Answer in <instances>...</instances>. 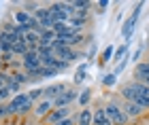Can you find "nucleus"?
I'll return each mask as SVG.
<instances>
[{"label":"nucleus","instance_id":"nucleus-25","mask_svg":"<svg viewBox=\"0 0 149 125\" xmlns=\"http://www.w3.org/2000/svg\"><path fill=\"white\" fill-rule=\"evenodd\" d=\"M51 30L56 32V36H58V34H66V32H70V28H68V21H56Z\"/></svg>","mask_w":149,"mask_h":125},{"label":"nucleus","instance_id":"nucleus-8","mask_svg":"<svg viewBox=\"0 0 149 125\" xmlns=\"http://www.w3.org/2000/svg\"><path fill=\"white\" fill-rule=\"evenodd\" d=\"M53 51H56V57H58V60H62V62H66V64L79 60V53H77L72 47H58V49H53Z\"/></svg>","mask_w":149,"mask_h":125},{"label":"nucleus","instance_id":"nucleus-11","mask_svg":"<svg viewBox=\"0 0 149 125\" xmlns=\"http://www.w3.org/2000/svg\"><path fill=\"white\" fill-rule=\"evenodd\" d=\"M13 43H15V36L0 28V51H2V53H11L13 51Z\"/></svg>","mask_w":149,"mask_h":125},{"label":"nucleus","instance_id":"nucleus-21","mask_svg":"<svg viewBox=\"0 0 149 125\" xmlns=\"http://www.w3.org/2000/svg\"><path fill=\"white\" fill-rule=\"evenodd\" d=\"M90 100H92V89H90V87H85V89L79 93V98H77V104H79L81 108H85L87 104H90Z\"/></svg>","mask_w":149,"mask_h":125},{"label":"nucleus","instance_id":"nucleus-33","mask_svg":"<svg viewBox=\"0 0 149 125\" xmlns=\"http://www.w3.org/2000/svg\"><path fill=\"white\" fill-rule=\"evenodd\" d=\"M9 95H11V91H9V87H6V85H4V87L0 89V104H2V102H4L6 98H9Z\"/></svg>","mask_w":149,"mask_h":125},{"label":"nucleus","instance_id":"nucleus-1","mask_svg":"<svg viewBox=\"0 0 149 125\" xmlns=\"http://www.w3.org/2000/svg\"><path fill=\"white\" fill-rule=\"evenodd\" d=\"M6 106L11 115H28L30 110H34V102H30L28 93H17L6 102Z\"/></svg>","mask_w":149,"mask_h":125},{"label":"nucleus","instance_id":"nucleus-39","mask_svg":"<svg viewBox=\"0 0 149 125\" xmlns=\"http://www.w3.org/2000/svg\"><path fill=\"white\" fill-rule=\"evenodd\" d=\"M147 38H149V32H147Z\"/></svg>","mask_w":149,"mask_h":125},{"label":"nucleus","instance_id":"nucleus-35","mask_svg":"<svg viewBox=\"0 0 149 125\" xmlns=\"http://www.w3.org/2000/svg\"><path fill=\"white\" fill-rule=\"evenodd\" d=\"M4 117H11L9 106H6V104H0V119H4Z\"/></svg>","mask_w":149,"mask_h":125},{"label":"nucleus","instance_id":"nucleus-4","mask_svg":"<svg viewBox=\"0 0 149 125\" xmlns=\"http://www.w3.org/2000/svg\"><path fill=\"white\" fill-rule=\"evenodd\" d=\"M77 98H79L77 91H74L72 87H66L62 93L53 100V108H66V106H70L72 102H77Z\"/></svg>","mask_w":149,"mask_h":125},{"label":"nucleus","instance_id":"nucleus-34","mask_svg":"<svg viewBox=\"0 0 149 125\" xmlns=\"http://www.w3.org/2000/svg\"><path fill=\"white\" fill-rule=\"evenodd\" d=\"M58 125H77V115H74V117L70 115V117H68V119H64V121H60Z\"/></svg>","mask_w":149,"mask_h":125},{"label":"nucleus","instance_id":"nucleus-5","mask_svg":"<svg viewBox=\"0 0 149 125\" xmlns=\"http://www.w3.org/2000/svg\"><path fill=\"white\" fill-rule=\"evenodd\" d=\"M22 68H24V72H30L34 68H40V57L36 53V49H30L28 53L22 57Z\"/></svg>","mask_w":149,"mask_h":125},{"label":"nucleus","instance_id":"nucleus-28","mask_svg":"<svg viewBox=\"0 0 149 125\" xmlns=\"http://www.w3.org/2000/svg\"><path fill=\"white\" fill-rule=\"evenodd\" d=\"M115 81H117V74H115V72H109V74L102 76V85H104V87H113Z\"/></svg>","mask_w":149,"mask_h":125},{"label":"nucleus","instance_id":"nucleus-22","mask_svg":"<svg viewBox=\"0 0 149 125\" xmlns=\"http://www.w3.org/2000/svg\"><path fill=\"white\" fill-rule=\"evenodd\" d=\"M85 76H87V66L83 64V66H79V70H77V72H74V76H72V83H74V85L83 83V81H85Z\"/></svg>","mask_w":149,"mask_h":125},{"label":"nucleus","instance_id":"nucleus-7","mask_svg":"<svg viewBox=\"0 0 149 125\" xmlns=\"http://www.w3.org/2000/svg\"><path fill=\"white\" fill-rule=\"evenodd\" d=\"M64 4L66 2H53V4H49L47 9H49V13H51V17H53V21H68V13H66V9H64Z\"/></svg>","mask_w":149,"mask_h":125},{"label":"nucleus","instance_id":"nucleus-27","mask_svg":"<svg viewBox=\"0 0 149 125\" xmlns=\"http://www.w3.org/2000/svg\"><path fill=\"white\" fill-rule=\"evenodd\" d=\"M11 74H13V81H15V83H19L22 87H24V85L30 81V76L26 74V72H11Z\"/></svg>","mask_w":149,"mask_h":125},{"label":"nucleus","instance_id":"nucleus-24","mask_svg":"<svg viewBox=\"0 0 149 125\" xmlns=\"http://www.w3.org/2000/svg\"><path fill=\"white\" fill-rule=\"evenodd\" d=\"M113 55H115V47H113V45H109V47L102 51V55H100V64H109V62H113Z\"/></svg>","mask_w":149,"mask_h":125},{"label":"nucleus","instance_id":"nucleus-36","mask_svg":"<svg viewBox=\"0 0 149 125\" xmlns=\"http://www.w3.org/2000/svg\"><path fill=\"white\" fill-rule=\"evenodd\" d=\"M98 6H100V11H104L107 6H109V0H100V2H98Z\"/></svg>","mask_w":149,"mask_h":125},{"label":"nucleus","instance_id":"nucleus-32","mask_svg":"<svg viewBox=\"0 0 149 125\" xmlns=\"http://www.w3.org/2000/svg\"><path fill=\"white\" fill-rule=\"evenodd\" d=\"M83 41H85L83 32H81V34H74V36H72V47H77V45H83Z\"/></svg>","mask_w":149,"mask_h":125},{"label":"nucleus","instance_id":"nucleus-31","mask_svg":"<svg viewBox=\"0 0 149 125\" xmlns=\"http://www.w3.org/2000/svg\"><path fill=\"white\" fill-rule=\"evenodd\" d=\"M53 76H58V70H53V68H43V78H53Z\"/></svg>","mask_w":149,"mask_h":125},{"label":"nucleus","instance_id":"nucleus-38","mask_svg":"<svg viewBox=\"0 0 149 125\" xmlns=\"http://www.w3.org/2000/svg\"><path fill=\"white\" fill-rule=\"evenodd\" d=\"M145 62H149V57H147V60H145Z\"/></svg>","mask_w":149,"mask_h":125},{"label":"nucleus","instance_id":"nucleus-6","mask_svg":"<svg viewBox=\"0 0 149 125\" xmlns=\"http://www.w3.org/2000/svg\"><path fill=\"white\" fill-rule=\"evenodd\" d=\"M68 117H70V106H66V108H53L51 113L45 117V123L47 125H58L60 121L68 119Z\"/></svg>","mask_w":149,"mask_h":125},{"label":"nucleus","instance_id":"nucleus-13","mask_svg":"<svg viewBox=\"0 0 149 125\" xmlns=\"http://www.w3.org/2000/svg\"><path fill=\"white\" fill-rule=\"evenodd\" d=\"M32 17H34V15L26 13L24 9H17L15 13H13V19H15V23H17V25H28V28H30V21H32Z\"/></svg>","mask_w":149,"mask_h":125},{"label":"nucleus","instance_id":"nucleus-12","mask_svg":"<svg viewBox=\"0 0 149 125\" xmlns=\"http://www.w3.org/2000/svg\"><path fill=\"white\" fill-rule=\"evenodd\" d=\"M68 87V85H64V83H53V85H49V87H45V100H56V98L62 93V91Z\"/></svg>","mask_w":149,"mask_h":125},{"label":"nucleus","instance_id":"nucleus-30","mask_svg":"<svg viewBox=\"0 0 149 125\" xmlns=\"http://www.w3.org/2000/svg\"><path fill=\"white\" fill-rule=\"evenodd\" d=\"M6 87H9V91H11V93H19V91H22V85H19V83H15V81H11L9 85H6Z\"/></svg>","mask_w":149,"mask_h":125},{"label":"nucleus","instance_id":"nucleus-40","mask_svg":"<svg viewBox=\"0 0 149 125\" xmlns=\"http://www.w3.org/2000/svg\"><path fill=\"white\" fill-rule=\"evenodd\" d=\"M0 55H2V51H0Z\"/></svg>","mask_w":149,"mask_h":125},{"label":"nucleus","instance_id":"nucleus-9","mask_svg":"<svg viewBox=\"0 0 149 125\" xmlns=\"http://www.w3.org/2000/svg\"><path fill=\"white\" fill-rule=\"evenodd\" d=\"M34 17H36V21L40 23V28H45V30H51L53 23H56L53 17H51V13H49V9H43V6L34 13Z\"/></svg>","mask_w":149,"mask_h":125},{"label":"nucleus","instance_id":"nucleus-37","mask_svg":"<svg viewBox=\"0 0 149 125\" xmlns=\"http://www.w3.org/2000/svg\"><path fill=\"white\" fill-rule=\"evenodd\" d=\"M134 81H136V78H134ZM141 83H145L147 87H149V78H141Z\"/></svg>","mask_w":149,"mask_h":125},{"label":"nucleus","instance_id":"nucleus-14","mask_svg":"<svg viewBox=\"0 0 149 125\" xmlns=\"http://www.w3.org/2000/svg\"><path fill=\"white\" fill-rule=\"evenodd\" d=\"M92 125H113L111 119L107 117L104 108H96L94 110V117H92Z\"/></svg>","mask_w":149,"mask_h":125},{"label":"nucleus","instance_id":"nucleus-16","mask_svg":"<svg viewBox=\"0 0 149 125\" xmlns=\"http://www.w3.org/2000/svg\"><path fill=\"white\" fill-rule=\"evenodd\" d=\"M121 110H124V113H126L128 117H130V119H132V117H141V115L145 113V110L141 108V106H136L134 102H124V106H121Z\"/></svg>","mask_w":149,"mask_h":125},{"label":"nucleus","instance_id":"nucleus-20","mask_svg":"<svg viewBox=\"0 0 149 125\" xmlns=\"http://www.w3.org/2000/svg\"><path fill=\"white\" fill-rule=\"evenodd\" d=\"M53 41H56V32H53V30H43V34H40V45H38V47H51Z\"/></svg>","mask_w":149,"mask_h":125},{"label":"nucleus","instance_id":"nucleus-15","mask_svg":"<svg viewBox=\"0 0 149 125\" xmlns=\"http://www.w3.org/2000/svg\"><path fill=\"white\" fill-rule=\"evenodd\" d=\"M92 108L90 106H85V108H81L79 113H77V125H92Z\"/></svg>","mask_w":149,"mask_h":125},{"label":"nucleus","instance_id":"nucleus-29","mask_svg":"<svg viewBox=\"0 0 149 125\" xmlns=\"http://www.w3.org/2000/svg\"><path fill=\"white\" fill-rule=\"evenodd\" d=\"M143 51H145V45H143V43H141V45H139V49H136V51H134V55L130 57V60H132L134 64H139V60H141V55H143Z\"/></svg>","mask_w":149,"mask_h":125},{"label":"nucleus","instance_id":"nucleus-17","mask_svg":"<svg viewBox=\"0 0 149 125\" xmlns=\"http://www.w3.org/2000/svg\"><path fill=\"white\" fill-rule=\"evenodd\" d=\"M134 78H136V81L149 78V62H139L134 66Z\"/></svg>","mask_w":149,"mask_h":125},{"label":"nucleus","instance_id":"nucleus-3","mask_svg":"<svg viewBox=\"0 0 149 125\" xmlns=\"http://www.w3.org/2000/svg\"><path fill=\"white\" fill-rule=\"evenodd\" d=\"M104 113H107V117L111 119L113 125H128V121H130V117L121 110V106H119L117 102H109V104L104 106Z\"/></svg>","mask_w":149,"mask_h":125},{"label":"nucleus","instance_id":"nucleus-10","mask_svg":"<svg viewBox=\"0 0 149 125\" xmlns=\"http://www.w3.org/2000/svg\"><path fill=\"white\" fill-rule=\"evenodd\" d=\"M51 110H53V100H45V98H43L40 102L34 104V110H32V113H34L38 119H40V117H47Z\"/></svg>","mask_w":149,"mask_h":125},{"label":"nucleus","instance_id":"nucleus-19","mask_svg":"<svg viewBox=\"0 0 149 125\" xmlns=\"http://www.w3.org/2000/svg\"><path fill=\"white\" fill-rule=\"evenodd\" d=\"M24 41H26V45H28L30 49H36L38 45H40V34H38V32H34V30H30L28 34L24 36Z\"/></svg>","mask_w":149,"mask_h":125},{"label":"nucleus","instance_id":"nucleus-2","mask_svg":"<svg viewBox=\"0 0 149 125\" xmlns=\"http://www.w3.org/2000/svg\"><path fill=\"white\" fill-rule=\"evenodd\" d=\"M143 6H145V2H139L136 6H134L132 15L124 21V25H121V36L126 38V43H130V38H132V34H134V28H136V21H139V17H141Z\"/></svg>","mask_w":149,"mask_h":125},{"label":"nucleus","instance_id":"nucleus-18","mask_svg":"<svg viewBox=\"0 0 149 125\" xmlns=\"http://www.w3.org/2000/svg\"><path fill=\"white\" fill-rule=\"evenodd\" d=\"M28 51H30V47L26 45V41H24V38H19V41H15V43H13V51H11L13 55L24 57L26 53H28Z\"/></svg>","mask_w":149,"mask_h":125},{"label":"nucleus","instance_id":"nucleus-26","mask_svg":"<svg viewBox=\"0 0 149 125\" xmlns=\"http://www.w3.org/2000/svg\"><path fill=\"white\" fill-rule=\"evenodd\" d=\"M70 6H72L74 11H87L92 6V2H90V0H72Z\"/></svg>","mask_w":149,"mask_h":125},{"label":"nucleus","instance_id":"nucleus-23","mask_svg":"<svg viewBox=\"0 0 149 125\" xmlns=\"http://www.w3.org/2000/svg\"><path fill=\"white\" fill-rule=\"evenodd\" d=\"M43 95H45V87H34L32 91H28L30 102H40V100H43Z\"/></svg>","mask_w":149,"mask_h":125}]
</instances>
